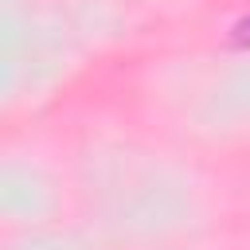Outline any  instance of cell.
Here are the masks:
<instances>
[{
	"label": "cell",
	"instance_id": "6da1fadb",
	"mask_svg": "<svg viewBox=\"0 0 250 250\" xmlns=\"http://www.w3.org/2000/svg\"><path fill=\"white\" fill-rule=\"evenodd\" d=\"M234 39H238V43H250V16H246V20L234 27Z\"/></svg>",
	"mask_w": 250,
	"mask_h": 250
}]
</instances>
